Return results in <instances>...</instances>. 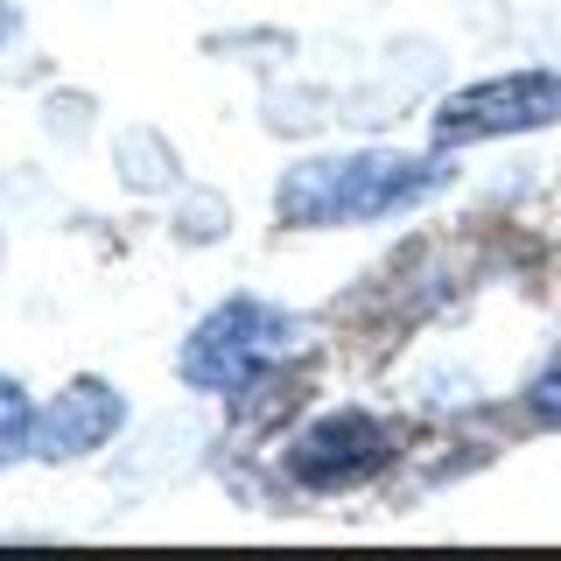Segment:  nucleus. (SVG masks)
<instances>
[{
  "label": "nucleus",
  "instance_id": "39448f33",
  "mask_svg": "<svg viewBox=\"0 0 561 561\" xmlns=\"http://www.w3.org/2000/svg\"><path fill=\"white\" fill-rule=\"evenodd\" d=\"M119 428H127V400H119V386L70 379L64 393L35 414V456H43V463H78V456L105 449Z\"/></svg>",
  "mask_w": 561,
  "mask_h": 561
},
{
  "label": "nucleus",
  "instance_id": "0eeeda50",
  "mask_svg": "<svg viewBox=\"0 0 561 561\" xmlns=\"http://www.w3.org/2000/svg\"><path fill=\"white\" fill-rule=\"evenodd\" d=\"M526 414H534L540 428H561V351L534 373V386H526Z\"/></svg>",
  "mask_w": 561,
  "mask_h": 561
},
{
  "label": "nucleus",
  "instance_id": "423d86ee",
  "mask_svg": "<svg viewBox=\"0 0 561 561\" xmlns=\"http://www.w3.org/2000/svg\"><path fill=\"white\" fill-rule=\"evenodd\" d=\"M35 414H43V408L22 393V379L0 373V470L22 463V456H35Z\"/></svg>",
  "mask_w": 561,
  "mask_h": 561
},
{
  "label": "nucleus",
  "instance_id": "f257e3e1",
  "mask_svg": "<svg viewBox=\"0 0 561 561\" xmlns=\"http://www.w3.org/2000/svg\"><path fill=\"white\" fill-rule=\"evenodd\" d=\"M456 169L443 154H393V148H358V154H316L295 162L274 183V218L288 232H330V225H379L393 210L428 204L449 190Z\"/></svg>",
  "mask_w": 561,
  "mask_h": 561
},
{
  "label": "nucleus",
  "instance_id": "7ed1b4c3",
  "mask_svg": "<svg viewBox=\"0 0 561 561\" xmlns=\"http://www.w3.org/2000/svg\"><path fill=\"white\" fill-rule=\"evenodd\" d=\"M561 119V70H505V78H478L463 92L435 105L428 134L435 148H478V140L534 134Z\"/></svg>",
  "mask_w": 561,
  "mask_h": 561
},
{
  "label": "nucleus",
  "instance_id": "6e6552de",
  "mask_svg": "<svg viewBox=\"0 0 561 561\" xmlns=\"http://www.w3.org/2000/svg\"><path fill=\"white\" fill-rule=\"evenodd\" d=\"M0 43H8V14H0Z\"/></svg>",
  "mask_w": 561,
  "mask_h": 561
},
{
  "label": "nucleus",
  "instance_id": "20e7f679",
  "mask_svg": "<svg viewBox=\"0 0 561 561\" xmlns=\"http://www.w3.org/2000/svg\"><path fill=\"white\" fill-rule=\"evenodd\" d=\"M400 456V428L365 408H330L316 414L302 435L288 443V478L316 491V499H330V491H358L373 484L386 463Z\"/></svg>",
  "mask_w": 561,
  "mask_h": 561
},
{
  "label": "nucleus",
  "instance_id": "f03ea898",
  "mask_svg": "<svg viewBox=\"0 0 561 561\" xmlns=\"http://www.w3.org/2000/svg\"><path fill=\"white\" fill-rule=\"evenodd\" d=\"M309 351V323L274 302H260V295H232V302H218L204 316L197 330H190L183 358H175V373L183 386H197V393H253V386H267L288 358H302Z\"/></svg>",
  "mask_w": 561,
  "mask_h": 561
}]
</instances>
